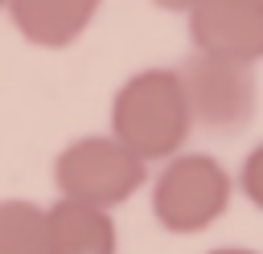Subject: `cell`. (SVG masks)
Segmentation results:
<instances>
[{
    "mask_svg": "<svg viewBox=\"0 0 263 254\" xmlns=\"http://www.w3.org/2000/svg\"><path fill=\"white\" fill-rule=\"evenodd\" d=\"M177 78H181L193 127L214 131V135H234L251 127L259 111L255 66H238V61H222V57L189 49L185 61L177 66Z\"/></svg>",
    "mask_w": 263,
    "mask_h": 254,
    "instance_id": "cell-4",
    "label": "cell"
},
{
    "mask_svg": "<svg viewBox=\"0 0 263 254\" xmlns=\"http://www.w3.org/2000/svg\"><path fill=\"white\" fill-rule=\"evenodd\" d=\"M156 8H164V12H189L197 0H152Z\"/></svg>",
    "mask_w": 263,
    "mask_h": 254,
    "instance_id": "cell-10",
    "label": "cell"
},
{
    "mask_svg": "<svg viewBox=\"0 0 263 254\" xmlns=\"http://www.w3.org/2000/svg\"><path fill=\"white\" fill-rule=\"evenodd\" d=\"M4 8H8V0H0V12H4Z\"/></svg>",
    "mask_w": 263,
    "mask_h": 254,
    "instance_id": "cell-12",
    "label": "cell"
},
{
    "mask_svg": "<svg viewBox=\"0 0 263 254\" xmlns=\"http://www.w3.org/2000/svg\"><path fill=\"white\" fill-rule=\"evenodd\" d=\"M0 254H45V205L0 197Z\"/></svg>",
    "mask_w": 263,
    "mask_h": 254,
    "instance_id": "cell-8",
    "label": "cell"
},
{
    "mask_svg": "<svg viewBox=\"0 0 263 254\" xmlns=\"http://www.w3.org/2000/svg\"><path fill=\"white\" fill-rule=\"evenodd\" d=\"M45 254H119L111 209L58 197L45 205Z\"/></svg>",
    "mask_w": 263,
    "mask_h": 254,
    "instance_id": "cell-7",
    "label": "cell"
},
{
    "mask_svg": "<svg viewBox=\"0 0 263 254\" xmlns=\"http://www.w3.org/2000/svg\"><path fill=\"white\" fill-rule=\"evenodd\" d=\"M103 0H8L16 33L37 49H70L99 16Z\"/></svg>",
    "mask_w": 263,
    "mask_h": 254,
    "instance_id": "cell-6",
    "label": "cell"
},
{
    "mask_svg": "<svg viewBox=\"0 0 263 254\" xmlns=\"http://www.w3.org/2000/svg\"><path fill=\"white\" fill-rule=\"evenodd\" d=\"M185 29L197 53L238 66L263 61V0H197L185 12Z\"/></svg>",
    "mask_w": 263,
    "mask_h": 254,
    "instance_id": "cell-5",
    "label": "cell"
},
{
    "mask_svg": "<svg viewBox=\"0 0 263 254\" xmlns=\"http://www.w3.org/2000/svg\"><path fill=\"white\" fill-rule=\"evenodd\" d=\"M234 201V176L210 152H177L160 164L148 188L152 221L164 234H205L226 217Z\"/></svg>",
    "mask_w": 263,
    "mask_h": 254,
    "instance_id": "cell-2",
    "label": "cell"
},
{
    "mask_svg": "<svg viewBox=\"0 0 263 254\" xmlns=\"http://www.w3.org/2000/svg\"><path fill=\"white\" fill-rule=\"evenodd\" d=\"M205 254H263V250H251V246H214Z\"/></svg>",
    "mask_w": 263,
    "mask_h": 254,
    "instance_id": "cell-11",
    "label": "cell"
},
{
    "mask_svg": "<svg viewBox=\"0 0 263 254\" xmlns=\"http://www.w3.org/2000/svg\"><path fill=\"white\" fill-rule=\"evenodd\" d=\"M234 188L263 213V143H255V147L247 152V160H242V168H238V176H234Z\"/></svg>",
    "mask_w": 263,
    "mask_h": 254,
    "instance_id": "cell-9",
    "label": "cell"
},
{
    "mask_svg": "<svg viewBox=\"0 0 263 254\" xmlns=\"http://www.w3.org/2000/svg\"><path fill=\"white\" fill-rule=\"evenodd\" d=\"M148 184V164L132 156L111 131L78 135L53 156V188L66 201H82L95 209H115L132 201Z\"/></svg>",
    "mask_w": 263,
    "mask_h": 254,
    "instance_id": "cell-3",
    "label": "cell"
},
{
    "mask_svg": "<svg viewBox=\"0 0 263 254\" xmlns=\"http://www.w3.org/2000/svg\"><path fill=\"white\" fill-rule=\"evenodd\" d=\"M189 131L193 119L177 70H136L111 94V135L144 164H164L177 152H185Z\"/></svg>",
    "mask_w": 263,
    "mask_h": 254,
    "instance_id": "cell-1",
    "label": "cell"
}]
</instances>
